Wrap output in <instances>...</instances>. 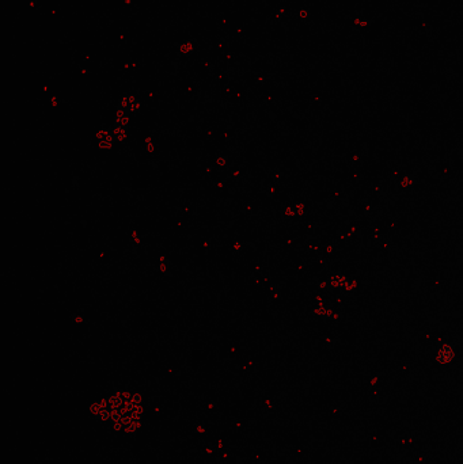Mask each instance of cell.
<instances>
[{"mask_svg":"<svg viewBox=\"0 0 463 464\" xmlns=\"http://www.w3.org/2000/svg\"><path fill=\"white\" fill-rule=\"evenodd\" d=\"M91 413L102 421L109 419L117 429H125L129 433H135L140 426L143 410L137 395L136 398H133L125 392H118L108 400L94 405Z\"/></svg>","mask_w":463,"mask_h":464,"instance_id":"1","label":"cell"}]
</instances>
